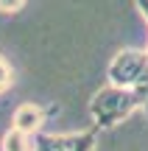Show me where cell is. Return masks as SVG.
Returning <instances> with one entry per match:
<instances>
[{
    "label": "cell",
    "instance_id": "obj_1",
    "mask_svg": "<svg viewBox=\"0 0 148 151\" xmlns=\"http://www.w3.org/2000/svg\"><path fill=\"white\" fill-rule=\"evenodd\" d=\"M145 104V95H140L132 87H117L109 84L101 92H95L89 101V115L95 120V129H112L120 120H126L134 109Z\"/></svg>",
    "mask_w": 148,
    "mask_h": 151
},
{
    "label": "cell",
    "instance_id": "obj_2",
    "mask_svg": "<svg viewBox=\"0 0 148 151\" xmlns=\"http://www.w3.org/2000/svg\"><path fill=\"white\" fill-rule=\"evenodd\" d=\"M109 81L148 98V50H120L109 62Z\"/></svg>",
    "mask_w": 148,
    "mask_h": 151
},
{
    "label": "cell",
    "instance_id": "obj_3",
    "mask_svg": "<svg viewBox=\"0 0 148 151\" xmlns=\"http://www.w3.org/2000/svg\"><path fill=\"white\" fill-rule=\"evenodd\" d=\"M98 129L81 132V134H34V151H95Z\"/></svg>",
    "mask_w": 148,
    "mask_h": 151
},
{
    "label": "cell",
    "instance_id": "obj_4",
    "mask_svg": "<svg viewBox=\"0 0 148 151\" xmlns=\"http://www.w3.org/2000/svg\"><path fill=\"white\" fill-rule=\"evenodd\" d=\"M42 120H45V109L36 104H20L14 109V129L25 132V134H36Z\"/></svg>",
    "mask_w": 148,
    "mask_h": 151
},
{
    "label": "cell",
    "instance_id": "obj_5",
    "mask_svg": "<svg viewBox=\"0 0 148 151\" xmlns=\"http://www.w3.org/2000/svg\"><path fill=\"white\" fill-rule=\"evenodd\" d=\"M3 151H34V137H28L25 132L11 126L3 137Z\"/></svg>",
    "mask_w": 148,
    "mask_h": 151
},
{
    "label": "cell",
    "instance_id": "obj_6",
    "mask_svg": "<svg viewBox=\"0 0 148 151\" xmlns=\"http://www.w3.org/2000/svg\"><path fill=\"white\" fill-rule=\"evenodd\" d=\"M11 84H14V70H11L9 59H6V56H0V92H6Z\"/></svg>",
    "mask_w": 148,
    "mask_h": 151
},
{
    "label": "cell",
    "instance_id": "obj_7",
    "mask_svg": "<svg viewBox=\"0 0 148 151\" xmlns=\"http://www.w3.org/2000/svg\"><path fill=\"white\" fill-rule=\"evenodd\" d=\"M22 6H25V0H0V11H3V14H14Z\"/></svg>",
    "mask_w": 148,
    "mask_h": 151
},
{
    "label": "cell",
    "instance_id": "obj_8",
    "mask_svg": "<svg viewBox=\"0 0 148 151\" xmlns=\"http://www.w3.org/2000/svg\"><path fill=\"white\" fill-rule=\"evenodd\" d=\"M137 9L143 11V17H145V22H148V0H137Z\"/></svg>",
    "mask_w": 148,
    "mask_h": 151
},
{
    "label": "cell",
    "instance_id": "obj_9",
    "mask_svg": "<svg viewBox=\"0 0 148 151\" xmlns=\"http://www.w3.org/2000/svg\"><path fill=\"white\" fill-rule=\"evenodd\" d=\"M143 106H145V115H148V98H145V104H143Z\"/></svg>",
    "mask_w": 148,
    "mask_h": 151
}]
</instances>
